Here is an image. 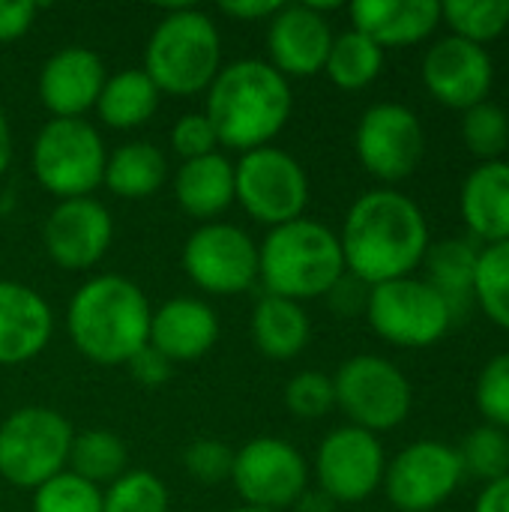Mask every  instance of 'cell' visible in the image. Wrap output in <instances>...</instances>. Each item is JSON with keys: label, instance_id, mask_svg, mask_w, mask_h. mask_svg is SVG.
<instances>
[{"label": "cell", "instance_id": "cell-1", "mask_svg": "<svg viewBox=\"0 0 509 512\" xmlns=\"http://www.w3.org/2000/svg\"><path fill=\"white\" fill-rule=\"evenodd\" d=\"M339 246L348 276L375 288L411 276L432 243L417 201L396 189H372L351 204Z\"/></svg>", "mask_w": 509, "mask_h": 512}, {"label": "cell", "instance_id": "cell-44", "mask_svg": "<svg viewBox=\"0 0 509 512\" xmlns=\"http://www.w3.org/2000/svg\"><path fill=\"white\" fill-rule=\"evenodd\" d=\"M279 9L276 0H228L222 3V12L237 21H270Z\"/></svg>", "mask_w": 509, "mask_h": 512}, {"label": "cell", "instance_id": "cell-25", "mask_svg": "<svg viewBox=\"0 0 509 512\" xmlns=\"http://www.w3.org/2000/svg\"><path fill=\"white\" fill-rule=\"evenodd\" d=\"M252 339L267 360H291L312 339V321L303 303L264 294L252 312Z\"/></svg>", "mask_w": 509, "mask_h": 512}, {"label": "cell", "instance_id": "cell-15", "mask_svg": "<svg viewBox=\"0 0 509 512\" xmlns=\"http://www.w3.org/2000/svg\"><path fill=\"white\" fill-rule=\"evenodd\" d=\"M387 456L378 435L342 426L330 432L315 456V477L318 489L333 504H360L384 483Z\"/></svg>", "mask_w": 509, "mask_h": 512}, {"label": "cell", "instance_id": "cell-27", "mask_svg": "<svg viewBox=\"0 0 509 512\" xmlns=\"http://www.w3.org/2000/svg\"><path fill=\"white\" fill-rule=\"evenodd\" d=\"M159 96V87L144 69H123L105 78L96 111L99 120L111 129H138L156 114Z\"/></svg>", "mask_w": 509, "mask_h": 512}, {"label": "cell", "instance_id": "cell-48", "mask_svg": "<svg viewBox=\"0 0 509 512\" xmlns=\"http://www.w3.org/2000/svg\"><path fill=\"white\" fill-rule=\"evenodd\" d=\"M231 512H273V510H261V507H246V504H243V507H237V510H231Z\"/></svg>", "mask_w": 509, "mask_h": 512}, {"label": "cell", "instance_id": "cell-4", "mask_svg": "<svg viewBox=\"0 0 509 512\" xmlns=\"http://www.w3.org/2000/svg\"><path fill=\"white\" fill-rule=\"evenodd\" d=\"M345 273L339 234L306 216L270 228L258 246V279L273 297L294 303L327 297Z\"/></svg>", "mask_w": 509, "mask_h": 512}, {"label": "cell", "instance_id": "cell-33", "mask_svg": "<svg viewBox=\"0 0 509 512\" xmlns=\"http://www.w3.org/2000/svg\"><path fill=\"white\" fill-rule=\"evenodd\" d=\"M462 141L477 159L495 162L509 147V114L489 99L462 111Z\"/></svg>", "mask_w": 509, "mask_h": 512}, {"label": "cell", "instance_id": "cell-8", "mask_svg": "<svg viewBox=\"0 0 509 512\" xmlns=\"http://www.w3.org/2000/svg\"><path fill=\"white\" fill-rule=\"evenodd\" d=\"M234 201L270 228L303 219L309 204L306 168L273 144L249 150L234 165Z\"/></svg>", "mask_w": 509, "mask_h": 512}, {"label": "cell", "instance_id": "cell-21", "mask_svg": "<svg viewBox=\"0 0 509 512\" xmlns=\"http://www.w3.org/2000/svg\"><path fill=\"white\" fill-rule=\"evenodd\" d=\"M147 342L171 363H195L219 342V318L198 297H174L153 309Z\"/></svg>", "mask_w": 509, "mask_h": 512}, {"label": "cell", "instance_id": "cell-28", "mask_svg": "<svg viewBox=\"0 0 509 512\" xmlns=\"http://www.w3.org/2000/svg\"><path fill=\"white\" fill-rule=\"evenodd\" d=\"M477 258L480 249L462 237L453 240H441L435 246H429L423 264L429 270V285L447 300L453 321L468 309V303L474 300V273H477Z\"/></svg>", "mask_w": 509, "mask_h": 512}, {"label": "cell", "instance_id": "cell-29", "mask_svg": "<svg viewBox=\"0 0 509 512\" xmlns=\"http://www.w3.org/2000/svg\"><path fill=\"white\" fill-rule=\"evenodd\" d=\"M384 69V48L360 30H345L333 36L324 72L339 90H363Z\"/></svg>", "mask_w": 509, "mask_h": 512}, {"label": "cell", "instance_id": "cell-37", "mask_svg": "<svg viewBox=\"0 0 509 512\" xmlns=\"http://www.w3.org/2000/svg\"><path fill=\"white\" fill-rule=\"evenodd\" d=\"M285 405L294 417L300 420H318L327 417L336 408V390H333V378L324 372H297L288 384H285Z\"/></svg>", "mask_w": 509, "mask_h": 512}, {"label": "cell", "instance_id": "cell-31", "mask_svg": "<svg viewBox=\"0 0 509 512\" xmlns=\"http://www.w3.org/2000/svg\"><path fill=\"white\" fill-rule=\"evenodd\" d=\"M474 300L492 324L509 330V240L480 249Z\"/></svg>", "mask_w": 509, "mask_h": 512}, {"label": "cell", "instance_id": "cell-17", "mask_svg": "<svg viewBox=\"0 0 509 512\" xmlns=\"http://www.w3.org/2000/svg\"><path fill=\"white\" fill-rule=\"evenodd\" d=\"M423 84L441 105L468 111L492 93L495 63L483 45L444 36L423 54Z\"/></svg>", "mask_w": 509, "mask_h": 512}, {"label": "cell", "instance_id": "cell-13", "mask_svg": "<svg viewBox=\"0 0 509 512\" xmlns=\"http://www.w3.org/2000/svg\"><path fill=\"white\" fill-rule=\"evenodd\" d=\"M360 165L384 180L399 183L411 177L426 150V132L420 117L399 102H378L363 111L354 135Z\"/></svg>", "mask_w": 509, "mask_h": 512}, {"label": "cell", "instance_id": "cell-24", "mask_svg": "<svg viewBox=\"0 0 509 512\" xmlns=\"http://www.w3.org/2000/svg\"><path fill=\"white\" fill-rule=\"evenodd\" d=\"M174 198L192 219L213 222L234 201V165L219 150L183 162L174 174Z\"/></svg>", "mask_w": 509, "mask_h": 512}, {"label": "cell", "instance_id": "cell-14", "mask_svg": "<svg viewBox=\"0 0 509 512\" xmlns=\"http://www.w3.org/2000/svg\"><path fill=\"white\" fill-rule=\"evenodd\" d=\"M465 477L459 450L441 441H417L405 447L384 471L387 501L399 512L438 510Z\"/></svg>", "mask_w": 509, "mask_h": 512}, {"label": "cell", "instance_id": "cell-18", "mask_svg": "<svg viewBox=\"0 0 509 512\" xmlns=\"http://www.w3.org/2000/svg\"><path fill=\"white\" fill-rule=\"evenodd\" d=\"M330 45V21L312 3H279L273 18L267 21V63L288 81L324 72Z\"/></svg>", "mask_w": 509, "mask_h": 512}, {"label": "cell", "instance_id": "cell-43", "mask_svg": "<svg viewBox=\"0 0 509 512\" xmlns=\"http://www.w3.org/2000/svg\"><path fill=\"white\" fill-rule=\"evenodd\" d=\"M333 300V309L342 312V315H357V312H366V300H369V288L363 282H357L354 276H342V282L327 294Z\"/></svg>", "mask_w": 509, "mask_h": 512}, {"label": "cell", "instance_id": "cell-40", "mask_svg": "<svg viewBox=\"0 0 509 512\" xmlns=\"http://www.w3.org/2000/svg\"><path fill=\"white\" fill-rule=\"evenodd\" d=\"M171 147L183 162H189V159H201V156L216 153L219 138L210 126V120L204 117V111H195V114H183L171 126Z\"/></svg>", "mask_w": 509, "mask_h": 512}, {"label": "cell", "instance_id": "cell-20", "mask_svg": "<svg viewBox=\"0 0 509 512\" xmlns=\"http://www.w3.org/2000/svg\"><path fill=\"white\" fill-rule=\"evenodd\" d=\"M54 333V315L42 294L15 279H0V366L36 360Z\"/></svg>", "mask_w": 509, "mask_h": 512}, {"label": "cell", "instance_id": "cell-38", "mask_svg": "<svg viewBox=\"0 0 509 512\" xmlns=\"http://www.w3.org/2000/svg\"><path fill=\"white\" fill-rule=\"evenodd\" d=\"M474 399L489 426L509 432V351L495 354L474 387Z\"/></svg>", "mask_w": 509, "mask_h": 512}, {"label": "cell", "instance_id": "cell-19", "mask_svg": "<svg viewBox=\"0 0 509 512\" xmlns=\"http://www.w3.org/2000/svg\"><path fill=\"white\" fill-rule=\"evenodd\" d=\"M105 63L87 45H66L54 51L39 72V102L57 120H78L84 111L96 108L105 87Z\"/></svg>", "mask_w": 509, "mask_h": 512}, {"label": "cell", "instance_id": "cell-3", "mask_svg": "<svg viewBox=\"0 0 509 512\" xmlns=\"http://www.w3.org/2000/svg\"><path fill=\"white\" fill-rule=\"evenodd\" d=\"M150 303L144 291L120 276L87 279L69 300L66 330L81 357L96 366H126L150 339Z\"/></svg>", "mask_w": 509, "mask_h": 512}, {"label": "cell", "instance_id": "cell-34", "mask_svg": "<svg viewBox=\"0 0 509 512\" xmlns=\"http://www.w3.org/2000/svg\"><path fill=\"white\" fill-rule=\"evenodd\" d=\"M459 459L465 474L483 480V483H495L509 474V432L495 429V426H480L474 429L462 447H459Z\"/></svg>", "mask_w": 509, "mask_h": 512}, {"label": "cell", "instance_id": "cell-42", "mask_svg": "<svg viewBox=\"0 0 509 512\" xmlns=\"http://www.w3.org/2000/svg\"><path fill=\"white\" fill-rule=\"evenodd\" d=\"M39 6L33 0H0V42L21 39L36 18Z\"/></svg>", "mask_w": 509, "mask_h": 512}, {"label": "cell", "instance_id": "cell-7", "mask_svg": "<svg viewBox=\"0 0 509 512\" xmlns=\"http://www.w3.org/2000/svg\"><path fill=\"white\" fill-rule=\"evenodd\" d=\"M72 426L63 414L27 405L0 423V477L15 489H39L69 462Z\"/></svg>", "mask_w": 509, "mask_h": 512}, {"label": "cell", "instance_id": "cell-2", "mask_svg": "<svg viewBox=\"0 0 509 512\" xmlns=\"http://www.w3.org/2000/svg\"><path fill=\"white\" fill-rule=\"evenodd\" d=\"M291 111V81L258 57L222 66L207 87L204 117L210 120L219 144L240 153L267 147L285 129Z\"/></svg>", "mask_w": 509, "mask_h": 512}, {"label": "cell", "instance_id": "cell-6", "mask_svg": "<svg viewBox=\"0 0 509 512\" xmlns=\"http://www.w3.org/2000/svg\"><path fill=\"white\" fill-rule=\"evenodd\" d=\"M105 141L87 120H48L30 150L36 183L57 201L90 198L105 177Z\"/></svg>", "mask_w": 509, "mask_h": 512}, {"label": "cell", "instance_id": "cell-32", "mask_svg": "<svg viewBox=\"0 0 509 512\" xmlns=\"http://www.w3.org/2000/svg\"><path fill=\"white\" fill-rule=\"evenodd\" d=\"M441 18H447L453 36L486 45L509 27V0H447Z\"/></svg>", "mask_w": 509, "mask_h": 512}, {"label": "cell", "instance_id": "cell-46", "mask_svg": "<svg viewBox=\"0 0 509 512\" xmlns=\"http://www.w3.org/2000/svg\"><path fill=\"white\" fill-rule=\"evenodd\" d=\"M336 510V504L318 489V492H312V489H306L300 498H297V504H294V512H333Z\"/></svg>", "mask_w": 509, "mask_h": 512}, {"label": "cell", "instance_id": "cell-39", "mask_svg": "<svg viewBox=\"0 0 509 512\" xmlns=\"http://www.w3.org/2000/svg\"><path fill=\"white\" fill-rule=\"evenodd\" d=\"M183 468H186V474L195 483H201V486H219V483L231 480L234 450L228 444H222V441L201 438V441H195V444L186 447Z\"/></svg>", "mask_w": 509, "mask_h": 512}, {"label": "cell", "instance_id": "cell-35", "mask_svg": "<svg viewBox=\"0 0 509 512\" xmlns=\"http://www.w3.org/2000/svg\"><path fill=\"white\" fill-rule=\"evenodd\" d=\"M168 489L150 471H126L108 492H102V512H168Z\"/></svg>", "mask_w": 509, "mask_h": 512}, {"label": "cell", "instance_id": "cell-22", "mask_svg": "<svg viewBox=\"0 0 509 512\" xmlns=\"http://www.w3.org/2000/svg\"><path fill=\"white\" fill-rule=\"evenodd\" d=\"M354 30L381 48L417 45L441 24L438 0H357L351 3Z\"/></svg>", "mask_w": 509, "mask_h": 512}, {"label": "cell", "instance_id": "cell-30", "mask_svg": "<svg viewBox=\"0 0 509 512\" xmlns=\"http://www.w3.org/2000/svg\"><path fill=\"white\" fill-rule=\"evenodd\" d=\"M69 471L93 486H111L126 474L129 450L120 435L111 429H87L72 438L69 447Z\"/></svg>", "mask_w": 509, "mask_h": 512}, {"label": "cell", "instance_id": "cell-12", "mask_svg": "<svg viewBox=\"0 0 509 512\" xmlns=\"http://www.w3.org/2000/svg\"><path fill=\"white\" fill-rule=\"evenodd\" d=\"M231 483L246 507L285 512L309 489V465L294 444L255 438L234 450Z\"/></svg>", "mask_w": 509, "mask_h": 512}, {"label": "cell", "instance_id": "cell-47", "mask_svg": "<svg viewBox=\"0 0 509 512\" xmlns=\"http://www.w3.org/2000/svg\"><path fill=\"white\" fill-rule=\"evenodd\" d=\"M9 162H12V132H9L6 114L0 111V177L9 171Z\"/></svg>", "mask_w": 509, "mask_h": 512}, {"label": "cell", "instance_id": "cell-45", "mask_svg": "<svg viewBox=\"0 0 509 512\" xmlns=\"http://www.w3.org/2000/svg\"><path fill=\"white\" fill-rule=\"evenodd\" d=\"M474 512H509V474L483 486Z\"/></svg>", "mask_w": 509, "mask_h": 512}, {"label": "cell", "instance_id": "cell-26", "mask_svg": "<svg viewBox=\"0 0 509 512\" xmlns=\"http://www.w3.org/2000/svg\"><path fill=\"white\" fill-rule=\"evenodd\" d=\"M165 180H168V159L156 144L129 141L117 147L114 153H108L102 183L117 198H126V201L150 198L165 186Z\"/></svg>", "mask_w": 509, "mask_h": 512}, {"label": "cell", "instance_id": "cell-16", "mask_svg": "<svg viewBox=\"0 0 509 512\" xmlns=\"http://www.w3.org/2000/svg\"><path fill=\"white\" fill-rule=\"evenodd\" d=\"M114 240V219L105 204L90 198L57 201L42 225V243L48 258L60 270H90L96 267Z\"/></svg>", "mask_w": 509, "mask_h": 512}, {"label": "cell", "instance_id": "cell-41", "mask_svg": "<svg viewBox=\"0 0 509 512\" xmlns=\"http://www.w3.org/2000/svg\"><path fill=\"white\" fill-rule=\"evenodd\" d=\"M126 366H129L132 378H135L141 387H162V384L171 378V372H174V363H171L165 354H159L150 342H147Z\"/></svg>", "mask_w": 509, "mask_h": 512}, {"label": "cell", "instance_id": "cell-11", "mask_svg": "<svg viewBox=\"0 0 509 512\" xmlns=\"http://www.w3.org/2000/svg\"><path fill=\"white\" fill-rule=\"evenodd\" d=\"M183 270L207 294L234 297L258 282V243L231 222H204L183 243Z\"/></svg>", "mask_w": 509, "mask_h": 512}, {"label": "cell", "instance_id": "cell-9", "mask_svg": "<svg viewBox=\"0 0 509 512\" xmlns=\"http://www.w3.org/2000/svg\"><path fill=\"white\" fill-rule=\"evenodd\" d=\"M333 390L336 405L345 411L351 426L372 435L402 426L414 402L405 372L378 354H357L345 360L333 375Z\"/></svg>", "mask_w": 509, "mask_h": 512}, {"label": "cell", "instance_id": "cell-5", "mask_svg": "<svg viewBox=\"0 0 509 512\" xmlns=\"http://www.w3.org/2000/svg\"><path fill=\"white\" fill-rule=\"evenodd\" d=\"M222 69V36L213 18L195 6L168 9L144 48V72L171 96H195Z\"/></svg>", "mask_w": 509, "mask_h": 512}, {"label": "cell", "instance_id": "cell-10", "mask_svg": "<svg viewBox=\"0 0 509 512\" xmlns=\"http://www.w3.org/2000/svg\"><path fill=\"white\" fill-rule=\"evenodd\" d=\"M366 318L369 327L396 348L438 345L453 324L447 300L426 279L414 276L369 288Z\"/></svg>", "mask_w": 509, "mask_h": 512}, {"label": "cell", "instance_id": "cell-23", "mask_svg": "<svg viewBox=\"0 0 509 512\" xmlns=\"http://www.w3.org/2000/svg\"><path fill=\"white\" fill-rule=\"evenodd\" d=\"M459 210L468 231L486 246L509 240V162L477 165L459 192Z\"/></svg>", "mask_w": 509, "mask_h": 512}, {"label": "cell", "instance_id": "cell-36", "mask_svg": "<svg viewBox=\"0 0 509 512\" xmlns=\"http://www.w3.org/2000/svg\"><path fill=\"white\" fill-rule=\"evenodd\" d=\"M33 512H102V489L60 471L33 492Z\"/></svg>", "mask_w": 509, "mask_h": 512}]
</instances>
